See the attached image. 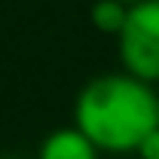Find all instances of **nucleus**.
Wrapping results in <instances>:
<instances>
[{
	"label": "nucleus",
	"mask_w": 159,
	"mask_h": 159,
	"mask_svg": "<svg viewBox=\"0 0 159 159\" xmlns=\"http://www.w3.org/2000/svg\"><path fill=\"white\" fill-rule=\"evenodd\" d=\"M0 159H19V156H0Z\"/></svg>",
	"instance_id": "0eeeda50"
},
{
	"label": "nucleus",
	"mask_w": 159,
	"mask_h": 159,
	"mask_svg": "<svg viewBox=\"0 0 159 159\" xmlns=\"http://www.w3.org/2000/svg\"><path fill=\"white\" fill-rule=\"evenodd\" d=\"M74 125L101 153H135L141 138L159 125V92L132 74H101L80 89Z\"/></svg>",
	"instance_id": "f257e3e1"
},
{
	"label": "nucleus",
	"mask_w": 159,
	"mask_h": 159,
	"mask_svg": "<svg viewBox=\"0 0 159 159\" xmlns=\"http://www.w3.org/2000/svg\"><path fill=\"white\" fill-rule=\"evenodd\" d=\"M119 3H125V6H135V3H141V0H119Z\"/></svg>",
	"instance_id": "423d86ee"
},
{
	"label": "nucleus",
	"mask_w": 159,
	"mask_h": 159,
	"mask_svg": "<svg viewBox=\"0 0 159 159\" xmlns=\"http://www.w3.org/2000/svg\"><path fill=\"white\" fill-rule=\"evenodd\" d=\"M135 156H138V159H159V125H153V129L141 138Z\"/></svg>",
	"instance_id": "39448f33"
},
{
	"label": "nucleus",
	"mask_w": 159,
	"mask_h": 159,
	"mask_svg": "<svg viewBox=\"0 0 159 159\" xmlns=\"http://www.w3.org/2000/svg\"><path fill=\"white\" fill-rule=\"evenodd\" d=\"M98 147L77 125H64L49 132L37 150V159H98Z\"/></svg>",
	"instance_id": "7ed1b4c3"
},
{
	"label": "nucleus",
	"mask_w": 159,
	"mask_h": 159,
	"mask_svg": "<svg viewBox=\"0 0 159 159\" xmlns=\"http://www.w3.org/2000/svg\"><path fill=\"white\" fill-rule=\"evenodd\" d=\"M122 70L144 83H159V0L129 6V19L116 37Z\"/></svg>",
	"instance_id": "f03ea898"
},
{
	"label": "nucleus",
	"mask_w": 159,
	"mask_h": 159,
	"mask_svg": "<svg viewBox=\"0 0 159 159\" xmlns=\"http://www.w3.org/2000/svg\"><path fill=\"white\" fill-rule=\"evenodd\" d=\"M125 19H129V6L119 3V0H95L92 9H89L92 28L101 31V34H107V37H119Z\"/></svg>",
	"instance_id": "20e7f679"
}]
</instances>
